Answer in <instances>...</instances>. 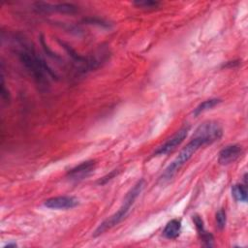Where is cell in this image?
I'll return each mask as SVG.
<instances>
[{"instance_id":"obj_4","label":"cell","mask_w":248,"mask_h":248,"mask_svg":"<svg viewBox=\"0 0 248 248\" xmlns=\"http://www.w3.org/2000/svg\"><path fill=\"white\" fill-rule=\"evenodd\" d=\"M190 130L189 125H185L180 128L175 134H173L170 138H169L162 145H160L153 153V156H161L166 155L173 151L187 137L188 132Z\"/></svg>"},{"instance_id":"obj_9","label":"cell","mask_w":248,"mask_h":248,"mask_svg":"<svg viewBox=\"0 0 248 248\" xmlns=\"http://www.w3.org/2000/svg\"><path fill=\"white\" fill-rule=\"evenodd\" d=\"M181 232V221L178 219H172L169 221L163 230L164 237L168 239H175L179 236Z\"/></svg>"},{"instance_id":"obj_7","label":"cell","mask_w":248,"mask_h":248,"mask_svg":"<svg viewBox=\"0 0 248 248\" xmlns=\"http://www.w3.org/2000/svg\"><path fill=\"white\" fill-rule=\"evenodd\" d=\"M242 146L239 144H231L224 147L218 156V163L220 165L226 166L235 162L242 154Z\"/></svg>"},{"instance_id":"obj_16","label":"cell","mask_w":248,"mask_h":248,"mask_svg":"<svg viewBox=\"0 0 248 248\" xmlns=\"http://www.w3.org/2000/svg\"><path fill=\"white\" fill-rule=\"evenodd\" d=\"M5 247H7V248L8 247H16V243H8Z\"/></svg>"},{"instance_id":"obj_8","label":"cell","mask_w":248,"mask_h":248,"mask_svg":"<svg viewBox=\"0 0 248 248\" xmlns=\"http://www.w3.org/2000/svg\"><path fill=\"white\" fill-rule=\"evenodd\" d=\"M35 7L40 12H59V13H74L77 11V7L71 3H59L49 4L45 2H37Z\"/></svg>"},{"instance_id":"obj_5","label":"cell","mask_w":248,"mask_h":248,"mask_svg":"<svg viewBox=\"0 0 248 248\" xmlns=\"http://www.w3.org/2000/svg\"><path fill=\"white\" fill-rule=\"evenodd\" d=\"M96 162L94 160H87L79 165L74 167L67 172V177L72 181H80L89 176L95 170Z\"/></svg>"},{"instance_id":"obj_2","label":"cell","mask_w":248,"mask_h":248,"mask_svg":"<svg viewBox=\"0 0 248 248\" xmlns=\"http://www.w3.org/2000/svg\"><path fill=\"white\" fill-rule=\"evenodd\" d=\"M18 57L39 84L46 85L48 78H56L54 72L47 66L45 60L26 45H23V47L18 51Z\"/></svg>"},{"instance_id":"obj_3","label":"cell","mask_w":248,"mask_h":248,"mask_svg":"<svg viewBox=\"0 0 248 248\" xmlns=\"http://www.w3.org/2000/svg\"><path fill=\"white\" fill-rule=\"evenodd\" d=\"M143 187H144V180L140 179L126 194L119 209L114 214H112L109 218H108L107 220H105L103 223L100 224V226L95 230L93 236L101 235L106 231L115 227L120 222H122L127 217V215L130 211V208L134 204V202L137 200V198L139 197V195L141 193Z\"/></svg>"},{"instance_id":"obj_14","label":"cell","mask_w":248,"mask_h":248,"mask_svg":"<svg viewBox=\"0 0 248 248\" xmlns=\"http://www.w3.org/2000/svg\"><path fill=\"white\" fill-rule=\"evenodd\" d=\"M192 220H193V223H194V225L196 227V230H197V232L199 233V236L206 232L205 229H204L203 220H202V218L199 214H194L192 216Z\"/></svg>"},{"instance_id":"obj_13","label":"cell","mask_w":248,"mask_h":248,"mask_svg":"<svg viewBox=\"0 0 248 248\" xmlns=\"http://www.w3.org/2000/svg\"><path fill=\"white\" fill-rule=\"evenodd\" d=\"M215 219H216V226L217 228L222 231L225 226H226V222H227V215H226V210L224 208H221L217 211L216 213V216H215Z\"/></svg>"},{"instance_id":"obj_15","label":"cell","mask_w":248,"mask_h":248,"mask_svg":"<svg viewBox=\"0 0 248 248\" xmlns=\"http://www.w3.org/2000/svg\"><path fill=\"white\" fill-rule=\"evenodd\" d=\"M119 170H111L109 173H108L107 175H105V176H103L102 178H100L98 181H97V183L99 184V185H105V184H107L108 181H110L112 178H114L118 173H119Z\"/></svg>"},{"instance_id":"obj_6","label":"cell","mask_w":248,"mask_h":248,"mask_svg":"<svg viewBox=\"0 0 248 248\" xmlns=\"http://www.w3.org/2000/svg\"><path fill=\"white\" fill-rule=\"evenodd\" d=\"M44 204L51 209H71L78 204V200L73 196H58L47 199Z\"/></svg>"},{"instance_id":"obj_11","label":"cell","mask_w":248,"mask_h":248,"mask_svg":"<svg viewBox=\"0 0 248 248\" xmlns=\"http://www.w3.org/2000/svg\"><path fill=\"white\" fill-rule=\"evenodd\" d=\"M232 196L237 202H245L247 201V188L246 184L237 183L232 187Z\"/></svg>"},{"instance_id":"obj_1","label":"cell","mask_w":248,"mask_h":248,"mask_svg":"<svg viewBox=\"0 0 248 248\" xmlns=\"http://www.w3.org/2000/svg\"><path fill=\"white\" fill-rule=\"evenodd\" d=\"M208 143H212V141L208 138L195 131L192 140L186 144V146L183 147L175 159L166 168L160 177V181L162 183L170 181L180 170V168L191 159V157L197 152L198 149Z\"/></svg>"},{"instance_id":"obj_10","label":"cell","mask_w":248,"mask_h":248,"mask_svg":"<svg viewBox=\"0 0 248 248\" xmlns=\"http://www.w3.org/2000/svg\"><path fill=\"white\" fill-rule=\"evenodd\" d=\"M221 99H217V98H211V99H208V100H205L203 101L202 103H201L193 111V114L194 116H198L200 115L201 113L208 110V109H211L212 108H214L215 106L219 105L221 103Z\"/></svg>"},{"instance_id":"obj_12","label":"cell","mask_w":248,"mask_h":248,"mask_svg":"<svg viewBox=\"0 0 248 248\" xmlns=\"http://www.w3.org/2000/svg\"><path fill=\"white\" fill-rule=\"evenodd\" d=\"M133 4L140 8V9H142V10H155L157 8L160 7L161 3L158 2V1H154V0H137V1H134Z\"/></svg>"}]
</instances>
